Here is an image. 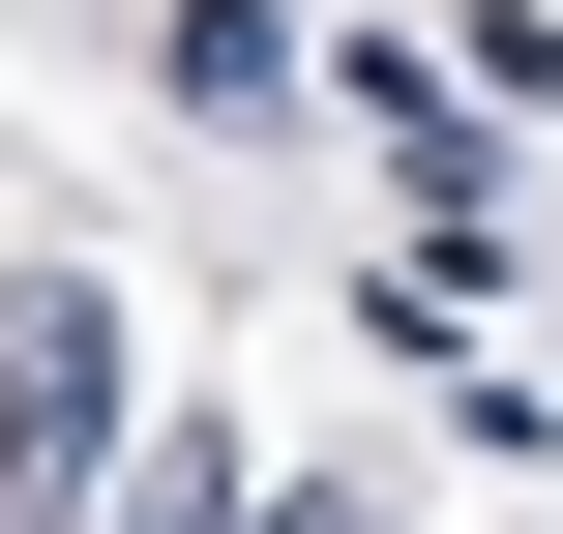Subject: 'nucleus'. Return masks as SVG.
<instances>
[{"instance_id": "obj_1", "label": "nucleus", "mask_w": 563, "mask_h": 534, "mask_svg": "<svg viewBox=\"0 0 563 534\" xmlns=\"http://www.w3.org/2000/svg\"><path fill=\"white\" fill-rule=\"evenodd\" d=\"M0 534H119V297L0 268Z\"/></svg>"}, {"instance_id": "obj_2", "label": "nucleus", "mask_w": 563, "mask_h": 534, "mask_svg": "<svg viewBox=\"0 0 563 534\" xmlns=\"http://www.w3.org/2000/svg\"><path fill=\"white\" fill-rule=\"evenodd\" d=\"M267 89H297V30L267 0H178V119H267Z\"/></svg>"}]
</instances>
